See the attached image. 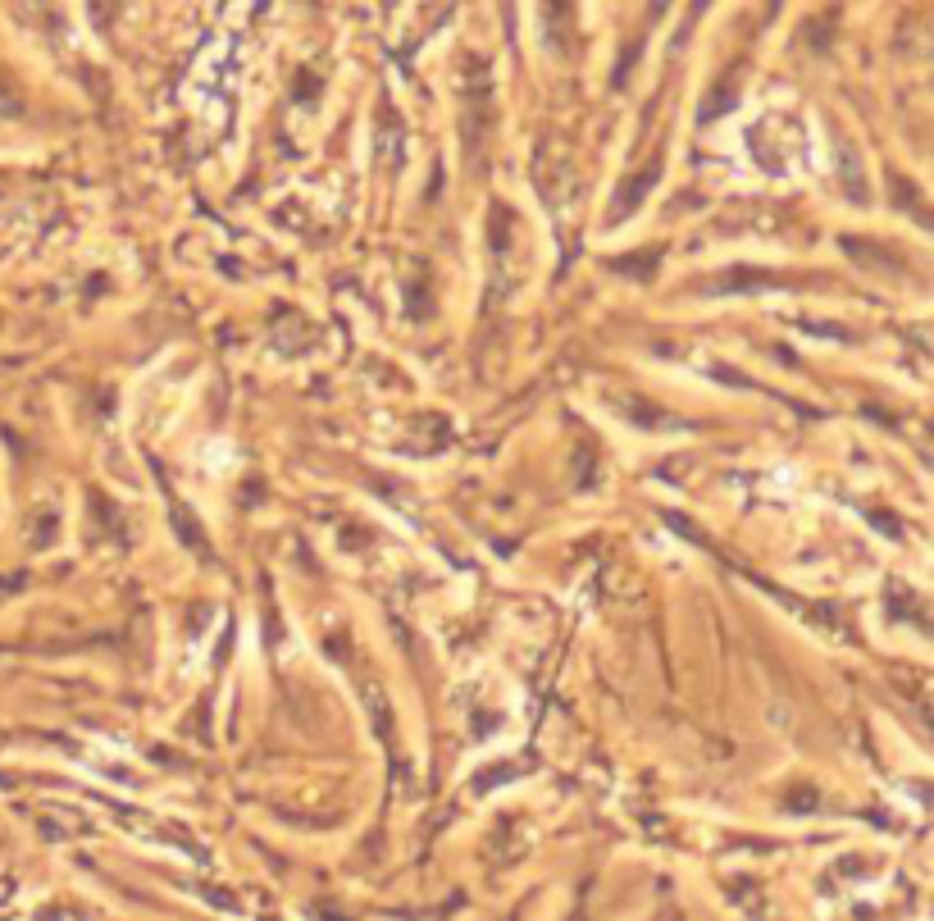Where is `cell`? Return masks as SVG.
<instances>
[{"label":"cell","mask_w":934,"mask_h":921,"mask_svg":"<svg viewBox=\"0 0 934 921\" xmlns=\"http://www.w3.org/2000/svg\"><path fill=\"white\" fill-rule=\"evenodd\" d=\"M652 178H657V160H652V165H647L643 174H634V178H629V187H625V192H620V201H616V215H611V219H629V210H634L638 201H643L647 192H652Z\"/></svg>","instance_id":"3"},{"label":"cell","mask_w":934,"mask_h":921,"mask_svg":"<svg viewBox=\"0 0 934 921\" xmlns=\"http://www.w3.org/2000/svg\"><path fill=\"white\" fill-rule=\"evenodd\" d=\"M488 128H493V83H488V69L474 60L470 73H465V87H461V142H465L470 165H479Z\"/></svg>","instance_id":"1"},{"label":"cell","mask_w":934,"mask_h":921,"mask_svg":"<svg viewBox=\"0 0 934 921\" xmlns=\"http://www.w3.org/2000/svg\"><path fill=\"white\" fill-rule=\"evenodd\" d=\"M169 520H174L178 539H183L192 552H210V548H206V534H201V529L192 525V516H187V511H183V502H178V497H169Z\"/></svg>","instance_id":"4"},{"label":"cell","mask_w":934,"mask_h":921,"mask_svg":"<svg viewBox=\"0 0 934 921\" xmlns=\"http://www.w3.org/2000/svg\"><path fill=\"white\" fill-rule=\"evenodd\" d=\"M534 174H538V192H543V201L552 210H561L565 201L575 197V174H570V160L561 156V146L547 142L543 151H538Z\"/></svg>","instance_id":"2"}]
</instances>
